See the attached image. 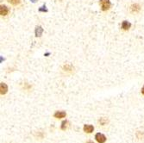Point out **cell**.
<instances>
[{
	"label": "cell",
	"mask_w": 144,
	"mask_h": 143,
	"mask_svg": "<svg viewBox=\"0 0 144 143\" xmlns=\"http://www.w3.org/2000/svg\"><path fill=\"white\" fill-rule=\"evenodd\" d=\"M100 4L102 7V10L105 11L111 8V3L109 0H100Z\"/></svg>",
	"instance_id": "1"
},
{
	"label": "cell",
	"mask_w": 144,
	"mask_h": 143,
	"mask_svg": "<svg viewBox=\"0 0 144 143\" xmlns=\"http://www.w3.org/2000/svg\"><path fill=\"white\" fill-rule=\"evenodd\" d=\"M95 139L98 143H104L106 141V137L105 135H104L101 133H98L96 135H95Z\"/></svg>",
	"instance_id": "2"
},
{
	"label": "cell",
	"mask_w": 144,
	"mask_h": 143,
	"mask_svg": "<svg viewBox=\"0 0 144 143\" xmlns=\"http://www.w3.org/2000/svg\"><path fill=\"white\" fill-rule=\"evenodd\" d=\"M0 92H1L2 95H4V94L7 93V91H8V86H7L6 84H4V83H1V84H0Z\"/></svg>",
	"instance_id": "3"
},
{
	"label": "cell",
	"mask_w": 144,
	"mask_h": 143,
	"mask_svg": "<svg viewBox=\"0 0 144 143\" xmlns=\"http://www.w3.org/2000/svg\"><path fill=\"white\" fill-rule=\"evenodd\" d=\"M9 13V9L5 5H1L0 7V14L1 16H6Z\"/></svg>",
	"instance_id": "4"
},
{
	"label": "cell",
	"mask_w": 144,
	"mask_h": 143,
	"mask_svg": "<svg viewBox=\"0 0 144 143\" xmlns=\"http://www.w3.org/2000/svg\"><path fill=\"white\" fill-rule=\"evenodd\" d=\"M94 130V127H93L92 125H89V124H85V126H84V131L86 133H91L92 131Z\"/></svg>",
	"instance_id": "5"
},
{
	"label": "cell",
	"mask_w": 144,
	"mask_h": 143,
	"mask_svg": "<svg viewBox=\"0 0 144 143\" xmlns=\"http://www.w3.org/2000/svg\"><path fill=\"white\" fill-rule=\"evenodd\" d=\"M55 118H64L66 116V112L64 111H56L54 115Z\"/></svg>",
	"instance_id": "6"
},
{
	"label": "cell",
	"mask_w": 144,
	"mask_h": 143,
	"mask_svg": "<svg viewBox=\"0 0 144 143\" xmlns=\"http://www.w3.org/2000/svg\"><path fill=\"white\" fill-rule=\"evenodd\" d=\"M130 26H131V24H130V22H127V21H123V23H122V29H123V30H129Z\"/></svg>",
	"instance_id": "7"
},
{
	"label": "cell",
	"mask_w": 144,
	"mask_h": 143,
	"mask_svg": "<svg viewBox=\"0 0 144 143\" xmlns=\"http://www.w3.org/2000/svg\"><path fill=\"white\" fill-rule=\"evenodd\" d=\"M42 32H43V29H42V28L41 27V26H37L36 29H35V35H36L37 37L38 36H41L42 34Z\"/></svg>",
	"instance_id": "8"
},
{
	"label": "cell",
	"mask_w": 144,
	"mask_h": 143,
	"mask_svg": "<svg viewBox=\"0 0 144 143\" xmlns=\"http://www.w3.org/2000/svg\"><path fill=\"white\" fill-rule=\"evenodd\" d=\"M140 6L138 4H133V5H131V7H130V10H131V12H133V13H136V12H138V11L140 10Z\"/></svg>",
	"instance_id": "9"
},
{
	"label": "cell",
	"mask_w": 144,
	"mask_h": 143,
	"mask_svg": "<svg viewBox=\"0 0 144 143\" xmlns=\"http://www.w3.org/2000/svg\"><path fill=\"white\" fill-rule=\"evenodd\" d=\"M63 69H64L65 71H67V72H72V69H73V67H72L70 64H66V65L63 67Z\"/></svg>",
	"instance_id": "10"
},
{
	"label": "cell",
	"mask_w": 144,
	"mask_h": 143,
	"mask_svg": "<svg viewBox=\"0 0 144 143\" xmlns=\"http://www.w3.org/2000/svg\"><path fill=\"white\" fill-rule=\"evenodd\" d=\"M67 124H68V123H67V120H65V121H63L62 123H61V129L62 130H65V129L67 128Z\"/></svg>",
	"instance_id": "11"
},
{
	"label": "cell",
	"mask_w": 144,
	"mask_h": 143,
	"mask_svg": "<svg viewBox=\"0 0 144 143\" xmlns=\"http://www.w3.org/2000/svg\"><path fill=\"white\" fill-rule=\"evenodd\" d=\"M8 2L10 3L13 5H17L20 3V2H21V0H8Z\"/></svg>",
	"instance_id": "12"
},
{
	"label": "cell",
	"mask_w": 144,
	"mask_h": 143,
	"mask_svg": "<svg viewBox=\"0 0 144 143\" xmlns=\"http://www.w3.org/2000/svg\"><path fill=\"white\" fill-rule=\"evenodd\" d=\"M39 11H40V12H47V11H48V10L46 9V5L44 4L42 7H41V8L39 9Z\"/></svg>",
	"instance_id": "13"
},
{
	"label": "cell",
	"mask_w": 144,
	"mask_h": 143,
	"mask_svg": "<svg viewBox=\"0 0 144 143\" xmlns=\"http://www.w3.org/2000/svg\"><path fill=\"white\" fill-rule=\"evenodd\" d=\"M107 122H108L107 119H105V118H101V119L99 120V123L102 124V125H104Z\"/></svg>",
	"instance_id": "14"
},
{
	"label": "cell",
	"mask_w": 144,
	"mask_h": 143,
	"mask_svg": "<svg viewBox=\"0 0 144 143\" xmlns=\"http://www.w3.org/2000/svg\"><path fill=\"white\" fill-rule=\"evenodd\" d=\"M142 94H143V95H144V85H143V88H142Z\"/></svg>",
	"instance_id": "15"
},
{
	"label": "cell",
	"mask_w": 144,
	"mask_h": 143,
	"mask_svg": "<svg viewBox=\"0 0 144 143\" xmlns=\"http://www.w3.org/2000/svg\"><path fill=\"white\" fill-rule=\"evenodd\" d=\"M31 1H32L33 3H35V2H36V0H31Z\"/></svg>",
	"instance_id": "16"
},
{
	"label": "cell",
	"mask_w": 144,
	"mask_h": 143,
	"mask_svg": "<svg viewBox=\"0 0 144 143\" xmlns=\"http://www.w3.org/2000/svg\"><path fill=\"white\" fill-rule=\"evenodd\" d=\"M88 143H93V142H89Z\"/></svg>",
	"instance_id": "17"
}]
</instances>
